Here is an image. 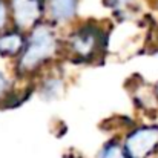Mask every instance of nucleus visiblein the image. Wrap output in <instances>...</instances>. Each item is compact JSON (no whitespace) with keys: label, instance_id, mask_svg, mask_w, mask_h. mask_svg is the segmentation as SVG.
<instances>
[{"label":"nucleus","instance_id":"9d476101","mask_svg":"<svg viewBox=\"0 0 158 158\" xmlns=\"http://www.w3.org/2000/svg\"><path fill=\"white\" fill-rule=\"evenodd\" d=\"M8 89H9V81H8V78L0 72V98L6 94Z\"/></svg>","mask_w":158,"mask_h":158},{"label":"nucleus","instance_id":"1a4fd4ad","mask_svg":"<svg viewBox=\"0 0 158 158\" xmlns=\"http://www.w3.org/2000/svg\"><path fill=\"white\" fill-rule=\"evenodd\" d=\"M6 19H8V8H6L5 2L0 0V29L6 25Z\"/></svg>","mask_w":158,"mask_h":158},{"label":"nucleus","instance_id":"39448f33","mask_svg":"<svg viewBox=\"0 0 158 158\" xmlns=\"http://www.w3.org/2000/svg\"><path fill=\"white\" fill-rule=\"evenodd\" d=\"M78 0H48L49 14L55 22H68L77 12Z\"/></svg>","mask_w":158,"mask_h":158},{"label":"nucleus","instance_id":"20e7f679","mask_svg":"<svg viewBox=\"0 0 158 158\" xmlns=\"http://www.w3.org/2000/svg\"><path fill=\"white\" fill-rule=\"evenodd\" d=\"M45 9V0H11L12 19L17 28L28 29L37 25Z\"/></svg>","mask_w":158,"mask_h":158},{"label":"nucleus","instance_id":"9b49d317","mask_svg":"<svg viewBox=\"0 0 158 158\" xmlns=\"http://www.w3.org/2000/svg\"><path fill=\"white\" fill-rule=\"evenodd\" d=\"M157 95H158V86H157Z\"/></svg>","mask_w":158,"mask_h":158},{"label":"nucleus","instance_id":"7ed1b4c3","mask_svg":"<svg viewBox=\"0 0 158 158\" xmlns=\"http://www.w3.org/2000/svg\"><path fill=\"white\" fill-rule=\"evenodd\" d=\"M158 148V126H143L131 132L124 141L129 158H148Z\"/></svg>","mask_w":158,"mask_h":158},{"label":"nucleus","instance_id":"0eeeda50","mask_svg":"<svg viewBox=\"0 0 158 158\" xmlns=\"http://www.w3.org/2000/svg\"><path fill=\"white\" fill-rule=\"evenodd\" d=\"M100 158H129L124 148H121L120 144L117 143H110V144H106L100 154Z\"/></svg>","mask_w":158,"mask_h":158},{"label":"nucleus","instance_id":"f257e3e1","mask_svg":"<svg viewBox=\"0 0 158 158\" xmlns=\"http://www.w3.org/2000/svg\"><path fill=\"white\" fill-rule=\"evenodd\" d=\"M58 42L55 37V32L48 25H37L23 49V54L19 60V69L20 72H32L39 66H42L45 61H48L54 54L57 52Z\"/></svg>","mask_w":158,"mask_h":158},{"label":"nucleus","instance_id":"423d86ee","mask_svg":"<svg viewBox=\"0 0 158 158\" xmlns=\"http://www.w3.org/2000/svg\"><path fill=\"white\" fill-rule=\"evenodd\" d=\"M25 49V39L20 32L11 31L0 35V54L2 55H15Z\"/></svg>","mask_w":158,"mask_h":158},{"label":"nucleus","instance_id":"f03ea898","mask_svg":"<svg viewBox=\"0 0 158 158\" xmlns=\"http://www.w3.org/2000/svg\"><path fill=\"white\" fill-rule=\"evenodd\" d=\"M103 46V32L95 25H85L69 37V48L78 58H92Z\"/></svg>","mask_w":158,"mask_h":158},{"label":"nucleus","instance_id":"6e6552de","mask_svg":"<svg viewBox=\"0 0 158 158\" xmlns=\"http://www.w3.org/2000/svg\"><path fill=\"white\" fill-rule=\"evenodd\" d=\"M106 3H107L114 11H124L126 8L131 6L132 0H106Z\"/></svg>","mask_w":158,"mask_h":158}]
</instances>
